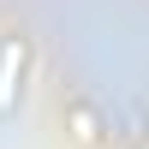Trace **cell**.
<instances>
[{
	"mask_svg": "<svg viewBox=\"0 0 149 149\" xmlns=\"http://www.w3.org/2000/svg\"><path fill=\"white\" fill-rule=\"evenodd\" d=\"M24 72H30V36L6 30V36H0V119L18 113V102H24Z\"/></svg>",
	"mask_w": 149,
	"mask_h": 149,
	"instance_id": "cell-1",
	"label": "cell"
},
{
	"mask_svg": "<svg viewBox=\"0 0 149 149\" xmlns=\"http://www.w3.org/2000/svg\"><path fill=\"white\" fill-rule=\"evenodd\" d=\"M66 131H72V143L95 149V143L107 137V125H102V107H95L90 95H72V102H66Z\"/></svg>",
	"mask_w": 149,
	"mask_h": 149,
	"instance_id": "cell-2",
	"label": "cell"
},
{
	"mask_svg": "<svg viewBox=\"0 0 149 149\" xmlns=\"http://www.w3.org/2000/svg\"><path fill=\"white\" fill-rule=\"evenodd\" d=\"M143 131H149V125H143Z\"/></svg>",
	"mask_w": 149,
	"mask_h": 149,
	"instance_id": "cell-3",
	"label": "cell"
}]
</instances>
